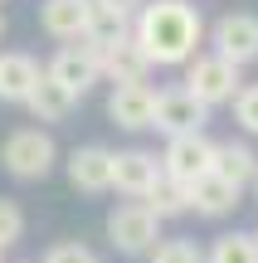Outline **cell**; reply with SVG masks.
Masks as SVG:
<instances>
[{"label": "cell", "mask_w": 258, "mask_h": 263, "mask_svg": "<svg viewBox=\"0 0 258 263\" xmlns=\"http://www.w3.org/2000/svg\"><path fill=\"white\" fill-rule=\"evenodd\" d=\"M132 34L156 68H181L200 54L205 20L190 0H146L132 20Z\"/></svg>", "instance_id": "6da1fadb"}, {"label": "cell", "mask_w": 258, "mask_h": 263, "mask_svg": "<svg viewBox=\"0 0 258 263\" xmlns=\"http://www.w3.org/2000/svg\"><path fill=\"white\" fill-rule=\"evenodd\" d=\"M54 161H58V146H54V137L44 127H19L0 146V166L15 180H44L54 171Z\"/></svg>", "instance_id": "7a4b0ae2"}, {"label": "cell", "mask_w": 258, "mask_h": 263, "mask_svg": "<svg viewBox=\"0 0 258 263\" xmlns=\"http://www.w3.org/2000/svg\"><path fill=\"white\" fill-rule=\"evenodd\" d=\"M185 88H190L205 107H220V103H234L244 78H239V64H234V59H224V54L210 49V54H195L190 64H185Z\"/></svg>", "instance_id": "3957f363"}, {"label": "cell", "mask_w": 258, "mask_h": 263, "mask_svg": "<svg viewBox=\"0 0 258 263\" xmlns=\"http://www.w3.org/2000/svg\"><path fill=\"white\" fill-rule=\"evenodd\" d=\"M107 239L122 254H151L156 239H161V215L146 200H127V205H117L107 215Z\"/></svg>", "instance_id": "277c9868"}, {"label": "cell", "mask_w": 258, "mask_h": 263, "mask_svg": "<svg viewBox=\"0 0 258 263\" xmlns=\"http://www.w3.org/2000/svg\"><path fill=\"white\" fill-rule=\"evenodd\" d=\"M214 151H220V141L205 137V127H200V132H181V137H166L161 166H166V176H171V180L190 185L195 176L214 171Z\"/></svg>", "instance_id": "5b68a950"}, {"label": "cell", "mask_w": 258, "mask_h": 263, "mask_svg": "<svg viewBox=\"0 0 258 263\" xmlns=\"http://www.w3.org/2000/svg\"><path fill=\"white\" fill-rule=\"evenodd\" d=\"M210 107L190 93V88H171V93H156V107H151V127L166 132V137H181V132H200Z\"/></svg>", "instance_id": "8992f818"}, {"label": "cell", "mask_w": 258, "mask_h": 263, "mask_svg": "<svg viewBox=\"0 0 258 263\" xmlns=\"http://www.w3.org/2000/svg\"><path fill=\"white\" fill-rule=\"evenodd\" d=\"M210 44H214V54L234 59L239 68L253 64V59H258V15H249V10H234V15L214 20Z\"/></svg>", "instance_id": "52a82bcc"}, {"label": "cell", "mask_w": 258, "mask_h": 263, "mask_svg": "<svg viewBox=\"0 0 258 263\" xmlns=\"http://www.w3.org/2000/svg\"><path fill=\"white\" fill-rule=\"evenodd\" d=\"M161 176H166V166H161V156H156V151H142V146L112 151V190H122V195L142 200Z\"/></svg>", "instance_id": "ba28073f"}, {"label": "cell", "mask_w": 258, "mask_h": 263, "mask_svg": "<svg viewBox=\"0 0 258 263\" xmlns=\"http://www.w3.org/2000/svg\"><path fill=\"white\" fill-rule=\"evenodd\" d=\"M49 73H54V78H58V83H64L73 98H83L88 88L103 78V59H97L93 49L83 44V39H73V44H64L54 59H49Z\"/></svg>", "instance_id": "9c48e42d"}, {"label": "cell", "mask_w": 258, "mask_h": 263, "mask_svg": "<svg viewBox=\"0 0 258 263\" xmlns=\"http://www.w3.org/2000/svg\"><path fill=\"white\" fill-rule=\"evenodd\" d=\"M93 0H44L39 5V29H44L49 39H64V44H73V39H83L88 29H93Z\"/></svg>", "instance_id": "30bf717a"}, {"label": "cell", "mask_w": 258, "mask_h": 263, "mask_svg": "<svg viewBox=\"0 0 258 263\" xmlns=\"http://www.w3.org/2000/svg\"><path fill=\"white\" fill-rule=\"evenodd\" d=\"M151 107H156V93L146 83H112L107 117H112L122 132H146L151 127Z\"/></svg>", "instance_id": "8fae6325"}, {"label": "cell", "mask_w": 258, "mask_h": 263, "mask_svg": "<svg viewBox=\"0 0 258 263\" xmlns=\"http://www.w3.org/2000/svg\"><path fill=\"white\" fill-rule=\"evenodd\" d=\"M68 185L83 195H107L112 190V151L107 146H78L68 156Z\"/></svg>", "instance_id": "7c38bea8"}, {"label": "cell", "mask_w": 258, "mask_h": 263, "mask_svg": "<svg viewBox=\"0 0 258 263\" xmlns=\"http://www.w3.org/2000/svg\"><path fill=\"white\" fill-rule=\"evenodd\" d=\"M185 190H190V210H195V215H205V219H224V215H234V205H239V195H244V190L234 185V180H224L220 171H205V176H195Z\"/></svg>", "instance_id": "4fadbf2b"}, {"label": "cell", "mask_w": 258, "mask_h": 263, "mask_svg": "<svg viewBox=\"0 0 258 263\" xmlns=\"http://www.w3.org/2000/svg\"><path fill=\"white\" fill-rule=\"evenodd\" d=\"M151 59H146V49L136 44V34H122L112 39V44L103 49V78H112V83H146L151 78Z\"/></svg>", "instance_id": "5bb4252c"}, {"label": "cell", "mask_w": 258, "mask_h": 263, "mask_svg": "<svg viewBox=\"0 0 258 263\" xmlns=\"http://www.w3.org/2000/svg\"><path fill=\"white\" fill-rule=\"evenodd\" d=\"M39 73H44V68H39L29 54L5 49V54H0V103H25V98L34 93Z\"/></svg>", "instance_id": "9a60e30c"}, {"label": "cell", "mask_w": 258, "mask_h": 263, "mask_svg": "<svg viewBox=\"0 0 258 263\" xmlns=\"http://www.w3.org/2000/svg\"><path fill=\"white\" fill-rule=\"evenodd\" d=\"M73 103H78V98L68 93V88L58 83V78L49 73V68H44V73H39L34 93L25 98V107H29V112H34V122H64V117L73 112Z\"/></svg>", "instance_id": "2e32d148"}, {"label": "cell", "mask_w": 258, "mask_h": 263, "mask_svg": "<svg viewBox=\"0 0 258 263\" xmlns=\"http://www.w3.org/2000/svg\"><path fill=\"white\" fill-rule=\"evenodd\" d=\"M214 171L244 190V185L258 180V156H253L249 141H220V151H214Z\"/></svg>", "instance_id": "e0dca14e"}, {"label": "cell", "mask_w": 258, "mask_h": 263, "mask_svg": "<svg viewBox=\"0 0 258 263\" xmlns=\"http://www.w3.org/2000/svg\"><path fill=\"white\" fill-rule=\"evenodd\" d=\"M142 200H146V205H151L161 219H175V215H185V210H190V190H185L181 180H171V176H161Z\"/></svg>", "instance_id": "ac0fdd59"}, {"label": "cell", "mask_w": 258, "mask_h": 263, "mask_svg": "<svg viewBox=\"0 0 258 263\" xmlns=\"http://www.w3.org/2000/svg\"><path fill=\"white\" fill-rule=\"evenodd\" d=\"M205 263H258V234H220L214 249L205 254Z\"/></svg>", "instance_id": "d6986e66"}, {"label": "cell", "mask_w": 258, "mask_h": 263, "mask_svg": "<svg viewBox=\"0 0 258 263\" xmlns=\"http://www.w3.org/2000/svg\"><path fill=\"white\" fill-rule=\"evenodd\" d=\"M151 263H205V249L195 239H161L151 249Z\"/></svg>", "instance_id": "ffe728a7"}, {"label": "cell", "mask_w": 258, "mask_h": 263, "mask_svg": "<svg viewBox=\"0 0 258 263\" xmlns=\"http://www.w3.org/2000/svg\"><path fill=\"white\" fill-rule=\"evenodd\" d=\"M25 239V210L15 200H0V249H15Z\"/></svg>", "instance_id": "44dd1931"}, {"label": "cell", "mask_w": 258, "mask_h": 263, "mask_svg": "<svg viewBox=\"0 0 258 263\" xmlns=\"http://www.w3.org/2000/svg\"><path fill=\"white\" fill-rule=\"evenodd\" d=\"M234 122L249 132V137H258V83H249V88L234 93Z\"/></svg>", "instance_id": "7402d4cb"}, {"label": "cell", "mask_w": 258, "mask_h": 263, "mask_svg": "<svg viewBox=\"0 0 258 263\" xmlns=\"http://www.w3.org/2000/svg\"><path fill=\"white\" fill-rule=\"evenodd\" d=\"M44 263H97V254L88 244H54L44 254Z\"/></svg>", "instance_id": "603a6c76"}, {"label": "cell", "mask_w": 258, "mask_h": 263, "mask_svg": "<svg viewBox=\"0 0 258 263\" xmlns=\"http://www.w3.org/2000/svg\"><path fill=\"white\" fill-rule=\"evenodd\" d=\"M93 5H103V10H117V15H127V20H136V10H142L146 0H93Z\"/></svg>", "instance_id": "cb8c5ba5"}, {"label": "cell", "mask_w": 258, "mask_h": 263, "mask_svg": "<svg viewBox=\"0 0 258 263\" xmlns=\"http://www.w3.org/2000/svg\"><path fill=\"white\" fill-rule=\"evenodd\" d=\"M0 39H5V15H0Z\"/></svg>", "instance_id": "d4e9b609"}, {"label": "cell", "mask_w": 258, "mask_h": 263, "mask_svg": "<svg viewBox=\"0 0 258 263\" xmlns=\"http://www.w3.org/2000/svg\"><path fill=\"white\" fill-rule=\"evenodd\" d=\"M0 254H5V249H0Z\"/></svg>", "instance_id": "484cf974"}, {"label": "cell", "mask_w": 258, "mask_h": 263, "mask_svg": "<svg viewBox=\"0 0 258 263\" xmlns=\"http://www.w3.org/2000/svg\"><path fill=\"white\" fill-rule=\"evenodd\" d=\"M253 185H258V180H253Z\"/></svg>", "instance_id": "4316f807"}]
</instances>
